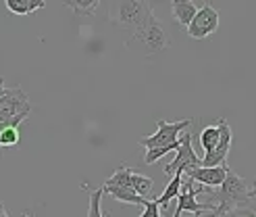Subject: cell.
Returning a JSON list of instances; mask_svg holds the SVG:
<instances>
[{
    "label": "cell",
    "instance_id": "cell-1",
    "mask_svg": "<svg viewBox=\"0 0 256 217\" xmlns=\"http://www.w3.org/2000/svg\"><path fill=\"white\" fill-rule=\"evenodd\" d=\"M108 19L114 28H119L127 34H134L140 28L154 19L148 0H114L108 9Z\"/></svg>",
    "mask_w": 256,
    "mask_h": 217
},
{
    "label": "cell",
    "instance_id": "cell-2",
    "mask_svg": "<svg viewBox=\"0 0 256 217\" xmlns=\"http://www.w3.org/2000/svg\"><path fill=\"white\" fill-rule=\"evenodd\" d=\"M210 202H214V209L210 211L212 215H219L223 211L236 209V207H248L250 200V190L244 177H240L232 169L227 171L223 184L216 188V192H210Z\"/></svg>",
    "mask_w": 256,
    "mask_h": 217
},
{
    "label": "cell",
    "instance_id": "cell-3",
    "mask_svg": "<svg viewBox=\"0 0 256 217\" xmlns=\"http://www.w3.org/2000/svg\"><path fill=\"white\" fill-rule=\"evenodd\" d=\"M127 48H138L142 55H156L160 50L169 48V36L164 34L162 25L154 19H150L144 28H140L138 32H134L127 40Z\"/></svg>",
    "mask_w": 256,
    "mask_h": 217
},
{
    "label": "cell",
    "instance_id": "cell-4",
    "mask_svg": "<svg viewBox=\"0 0 256 217\" xmlns=\"http://www.w3.org/2000/svg\"><path fill=\"white\" fill-rule=\"evenodd\" d=\"M182 188L184 190H179V194H177V207H175V211H173V215L171 217H182L184 213H194V217L196 215H202L204 211H212L214 209V202H198L196 198H198V194H204V192H212V188H208V186H194V180L192 177H184V182H182Z\"/></svg>",
    "mask_w": 256,
    "mask_h": 217
},
{
    "label": "cell",
    "instance_id": "cell-5",
    "mask_svg": "<svg viewBox=\"0 0 256 217\" xmlns=\"http://www.w3.org/2000/svg\"><path fill=\"white\" fill-rule=\"evenodd\" d=\"M194 119H182L177 123H169L164 119H156L158 130L156 134L146 136V138H140V144L144 148H160V146H173L175 150L179 148V136H182L184 130L192 127Z\"/></svg>",
    "mask_w": 256,
    "mask_h": 217
},
{
    "label": "cell",
    "instance_id": "cell-6",
    "mask_svg": "<svg viewBox=\"0 0 256 217\" xmlns=\"http://www.w3.org/2000/svg\"><path fill=\"white\" fill-rule=\"evenodd\" d=\"M30 113H32V103L28 94L21 88H6L4 94L0 96V123Z\"/></svg>",
    "mask_w": 256,
    "mask_h": 217
},
{
    "label": "cell",
    "instance_id": "cell-7",
    "mask_svg": "<svg viewBox=\"0 0 256 217\" xmlns=\"http://www.w3.org/2000/svg\"><path fill=\"white\" fill-rule=\"evenodd\" d=\"M194 165H202V159H198L194 146H192V134H190V127L182 132L179 136V148H177V155L171 163L164 165V173L173 175V173H184L188 167H194Z\"/></svg>",
    "mask_w": 256,
    "mask_h": 217
},
{
    "label": "cell",
    "instance_id": "cell-8",
    "mask_svg": "<svg viewBox=\"0 0 256 217\" xmlns=\"http://www.w3.org/2000/svg\"><path fill=\"white\" fill-rule=\"evenodd\" d=\"M219 28V11L210 5H204L196 11L194 19L188 25V36L194 38V40H204L216 32Z\"/></svg>",
    "mask_w": 256,
    "mask_h": 217
},
{
    "label": "cell",
    "instance_id": "cell-9",
    "mask_svg": "<svg viewBox=\"0 0 256 217\" xmlns=\"http://www.w3.org/2000/svg\"><path fill=\"white\" fill-rule=\"evenodd\" d=\"M219 142L216 146L206 152L202 159V165H206V167H214V165H227V155H229V148H232V142H234V134H232V127L225 119H219Z\"/></svg>",
    "mask_w": 256,
    "mask_h": 217
},
{
    "label": "cell",
    "instance_id": "cell-10",
    "mask_svg": "<svg viewBox=\"0 0 256 217\" xmlns=\"http://www.w3.org/2000/svg\"><path fill=\"white\" fill-rule=\"evenodd\" d=\"M229 167L227 165H214V167H206V165H194V167H188L184 171V175L192 177L194 182L208 186V188H219L225 180Z\"/></svg>",
    "mask_w": 256,
    "mask_h": 217
},
{
    "label": "cell",
    "instance_id": "cell-11",
    "mask_svg": "<svg viewBox=\"0 0 256 217\" xmlns=\"http://www.w3.org/2000/svg\"><path fill=\"white\" fill-rule=\"evenodd\" d=\"M102 190L119 202H130V205H138V207H146V202H148V198L140 196L134 188H127V186H117V184H106L104 182L102 184Z\"/></svg>",
    "mask_w": 256,
    "mask_h": 217
},
{
    "label": "cell",
    "instance_id": "cell-12",
    "mask_svg": "<svg viewBox=\"0 0 256 217\" xmlns=\"http://www.w3.org/2000/svg\"><path fill=\"white\" fill-rule=\"evenodd\" d=\"M171 11H173L175 21H177L179 25H186V28H188V25L192 23V19H194L198 7L192 3V0H173Z\"/></svg>",
    "mask_w": 256,
    "mask_h": 217
},
{
    "label": "cell",
    "instance_id": "cell-13",
    "mask_svg": "<svg viewBox=\"0 0 256 217\" xmlns=\"http://www.w3.org/2000/svg\"><path fill=\"white\" fill-rule=\"evenodd\" d=\"M4 5L12 15H32L46 7V0H4Z\"/></svg>",
    "mask_w": 256,
    "mask_h": 217
},
{
    "label": "cell",
    "instance_id": "cell-14",
    "mask_svg": "<svg viewBox=\"0 0 256 217\" xmlns=\"http://www.w3.org/2000/svg\"><path fill=\"white\" fill-rule=\"evenodd\" d=\"M62 5L71 9L78 17H92L100 7V0H62Z\"/></svg>",
    "mask_w": 256,
    "mask_h": 217
},
{
    "label": "cell",
    "instance_id": "cell-15",
    "mask_svg": "<svg viewBox=\"0 0 256 217\" xmlns=\"http://www.w3.org/2000/svg\"><path fill=\"white\" fill-rule=\"evenodd\" d=\"M182 182H184V173H173V177L169 180L167 188H164V190H162V194L156 198V200H158V205H160L162 209L167 207L171 200H175V198H177L179 190H182Z\"/></svg>",
    "mask_w": 256,
    "mask_h": 217
},
{
    "label": "cell",
    "instance_id": "cell-16",
    "mask_svg": "<svg viewBox=\"0 0 256 217\" xmlns=\"http://www.w3.org/2000/svg\"><path fill=\"white\" fill-rule=\"evenodd\" d=\"M132 188L136 190L140 196L148 198L150 192H152V188H154V182H152L148 175H142V173H136V171H134V173H132Z\"/></svg>",
    "mask_w": 256,
    "mask_h": 217
},
{
    "label": "cell",
    "instance_id": "cell-17",
    "mask_svg": "<svg viewBox=\"0 0 256 217\" xmlns=\"http://www.w3.org/2000/svg\"><path fill=\"white\" fill-rule=\"evenodd\" d=\"M219 136H221L219 125H208V127H204L202 134H200V144H202L204 152H210V150L216 146V142H219Z\"/></svg>",
    "mask_w": 256,
    "mask_h": 217
},
{
    "label": "cell",
    "instance_id": "cell-18",
    "mask_svg": "<svg viewBox=\"0 0 256 217\" xmlns=\"http://www.w3.org/2000/svg\"><path fill=\"white\" fill-rule=\"evenodd\" d=\"M102 194H104V190H102V188L94 190V192L90 194V211H88V217H104V215H102V211H100V198H102Z\"/></svg>",
    "mask_w": 256,
    "mask_h": 217
},
{
    "label": "cell",
    "instance_id": "cell-19",
    "mask_svg": "<svg viewBox=\"0 0 256 217\" xmlns=\"http://www.w3.org/2000/svg\"><path fill=\"white\" fill-rule=\"evenodd\" d=\"M175 148L173 146H160V148H146V157H144V163L146 165H152V163H156L160 157L164 155H169V152H173Z\"/></svg>",
    "mask_w": 256,
    "mask_h": 217
},
{
    "label": "cell",
    "instance_id": "cell-20",
    "mask_svg": "<svg viewBox=\"0 0 256 217\" xmlns=\"http://www.w3.org/2000/svg\"><path fill=\"white\" fill-rule=\"evenodd\" d=\"M160 205H158V200L156 198H148L146 202V207H144V213L140 215V217H160Z\"/></svg>",
    "mask_w": 256,
    "mask_h": 217
},
{
    "label": "cell",
    "instance_id": "cell-21",
    "mask_svg": "<svg viewBox=\"0 0 256 217\" xmlns=\"http://www.w3.org/2000/svg\"><path fill=\"white\" fill-rule=\"evenodd\" d=\"M4 90H6V88H4V78H2V75H0V96L4 94Z\"/></svg>",
    "mask_w": 256,
    "mask_h": 217
},
{
    "label": "cell",
    "instance_id": "cell-22",
    "mask_svg": "<svg viewBox=\"0 0 256 217\" xmlns=\"http://www.w3.org/2000/svg\"><path fill=\"white\" fill-rule=\"evenodd\" d=\"M0 217H10V215L6 213V209H4L2 205H0Z\"/></svg>",
    "mask_w": 256,
    "mask_h": 217
},
{
    "label": "cell",
    "instance_id": "cell-23",
    "mask_svg": "<svg viewBox=\"0 0 256 217\" xmlns=\"http://www.w3.org/2000/svg\"><path fill=\"white\" fill-rule=\"evenodd\" d=\"M256 196V182H254V186H252V190H250V198H254Z\"/></svg>",
    "mask_w": 256,
    "mask_h": 217
},
{
    "label": "cell",
    "instance_id": "cell-24",
    "mask_svg": "<svg viewBox=\"0 0 256 217\" xmlns=\"http://www.w3.org/2000/svg\"><path fill=\"white\" fill-rule=\"evenodd\" d=\"M25 217H36V215L34 213H25Z\"/></svg>",
    "mask_w": 256,
    "mask_h": 217
},
{
    "label": "cell",
    "instance_id": "cell-25",
    "mask_svg": "<svg viewBox=\"0 0 256 217\" xmlns=\"http://www.w3.org/2000/svg\"><path fill=\"white\" fill-rule=\"evenodd\" d=\"M162 217H167V215H162Z\"/></svg>",
    "mask_w": 256,
    "mask_h": 217
},
{
    "label": "cell",
    "instance_id": "cell-26",
    "mask_svg": "<svg viewBox=\"0 0 256 217\" xmlns=\"http://www.w3.org/2000/svg\"><path fill=\"white\" fill-rule=\"evenodd\" d=\"M252 217H256V215H252Z\"/></svg>",
    "mask_w": 256,
    "mask_h": 217
}]
</instances>
